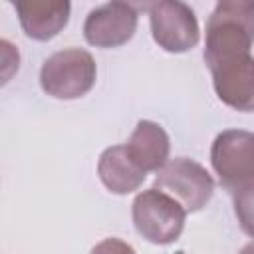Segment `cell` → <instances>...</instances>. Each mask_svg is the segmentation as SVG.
Listing matches in <instances>:
<instances>
[{"label":"cell","instance_id":"6da1fadb","mask_svg":"<svg viewBox=\"0 0 254 254\" xmlns=\"http://www.w3.org/2000/svg\"><path fill=\"white\" fill-rule=\"evenodd\" d=\"M254 44V2L220 0L206 20L202 58L210 69L216 64L248 56Z\"/></svg>","mask_w":254,"mask_h":254},{"label":"cell","instance_id":"7a4b0ae2","mask_svg":"<svg viewBox=\"0 0 254 254\" xmlns=\"http://www.w3.org/2000/svg\"><path fill=\"white\" fill-rule=\"evenodd\" d=\"M97 79V65L89 52L81 48H65L52 54L40 69L42 89L56 99L83 97Z\"/></svg>","mask_w":254,"mask_h":254},{"label":"cell","instance_id":"3957f363","mask_svg":"<svg viewBox=\"0 0 254 254\" xmlns=\"http://www.w3.org/2000/svg\"><path fill=\"white\" fill-rule=\"evenodd\" d=\"M131 216L137 232L151 244H173L187 220L185 206L171 194L159 189H147L139 192L131 204Z\"/></svg>","mask_w":254,"mask_h":254},{"label":"cell","instance_id":"277c9868","mask_svg":"<svg viewBox=\"0 0 254 254\" xmlns=\"http://www.w3.org/2000/svg\"><path fill=\"white\" fill-rule=\"evenodd\" d=\"M210 165L218 183L236 192L254 185V133L244 129H226L218 133L210 147Z\"/></svg>","mask_w":254,"mask_h":254},{"label":"cell","instance_id":"5b68a950","mask_svg":"<svg viewBox=\"0 0 254 254\" xmlns=\"http://www.w3.org/2000/svg\"><path fill=\"white\" fill-rule=\"evenodd\" d=\"M155 189L177 198L187 212H198L212 198L214 181L200 163L177 157L157 173Z\"/></svg>","mask_w":254,"mask_h":254},{"label":"cell","instance_id":"8992f818","mask_svg":"<svg viewBox=\"0 0 254 254\" xmlns=\"http://www.w3.org/2000/svg\"><path fill=\"white\" fill-rule=\"evenodd\" d=\"M153 40L169 54H183L198 44L200 30L192 8L179 0H159L147 6Z\"/></svg>","mask_w":254,"mask_h":254},{"label":"cell","instance_id":"52a82bcc","mask_svg":"<svg viewBox=\"0 0 254 254\" xmlns=\"http://www.w3.org/2000/svg\"><path fill=\"white\" fill-rule=\"evenodd\" d=\"M139 12L129 2H105L95 6L83 22V38L95 48H119L137 32Z\"/></svg>","mask_w":254,"mask_h":254},{"label":"cell","instance_id":"ba28073f","mask_svg":"<svg viewBox=\"0 0 254 254\" xmlns=\"http://www.w3.org/2000/svg\"><path fill=\"white\" fill-rule=\"evenodd\" d=\"M218 99L242 113L254 111V56H240L210 67Z\"/></svg>","mask_w":254,"mask_h":254},{"label":"cell","instance_id":"9c48e42d","mask_svg":"<svg viewBox=\"0 0 254 254\" xmlns=\"http://www.w3.org/2000/svg\"><path fill=\"white\" fill-rule=\"evenodd\" d=\"M14 8L24 34L32 40L48 42L67 26L71 4L65 0H18Z\"/></svg>","mask_w":254,"mask_h":254},{"label":"cell","instance_id":"30bf717a","mask_svg":"<svg viewBox=\"0 0 254 254\" xmlns=\"http://www.w3.org/2000/svg\"><path fill=\"white\" fill-rule=\"evenodd\" d=\"M125 149L143 173H159L169 163L171 139L159 123L141 119L125 143Z\"/></svg>","mask_w":254,"mask_h":254},{"label":"cell","instance_id":"8fae6325","mask_svg":"<svg viewBox=\"0 0 254 254\" xmlns=\"http://www.w3.org/2000/svg\"><path fill=\"white\" fill-rule=\"evenodd\" d=\"M97 175L103 187L113 194H129L137 190L147 173H143L129 157L125 145L107 147L97 161Z\"/></svg>","mask_w":254,"mask_h":254},{"label":"cell","instance_id":"7c38bea8","mask_svg":"<svg viewBox=\"0 0 254 254\" xmlns=\"http://www.w3.org/2000/svg\"><path fill=\"white\" fill-rule=\"evenodd\" d=\"M232 204L240 228L254 238V185L232 192Z\"/></svg>","mask_w":254,"mask_h":254},{"label":"cell","instance_id":"4fadbf2b","mask_svg":"<svg viewBox=\"0 0 254 254\" xmlns=\"http://www.w3.org/2000/svg\"><path fill=\"white\" fill-rule=\"evenodd\" d=\"M89 254H137L135 248L131 244H127L121 238H105L101 242H97Z\"/></svg>","mask_w":254,"mask_h":254},{"label":"cell","instance_id":"5bb4252c","mask_svg":"<svg viewBox=\"0 0 254 254\" xmlns=\"http://www.w3.org/2000/svg\"><path fill=\"white\" fill-rule=\"evenodd\" d=\"M238 254H254V242H248L246 246H242V250Z\"/></svg>","mask_w":254,"mask_h":254}]
</instances>
